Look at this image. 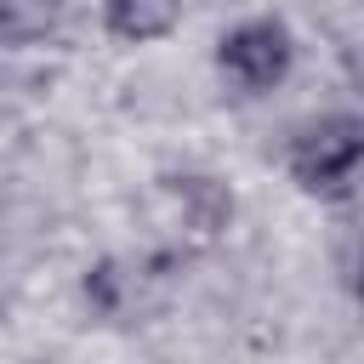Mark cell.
<instances>
[{
  "instance_id": "obj_1",
  "label": "cell",
  "mask_w": 364,
  "mask_h": 364,
  "mask_svg": "<svg viewBox=\"0 0 364 364\" xmlns=\"http://www.w3.org/2000/svg\"><path fill=\"white\" fill-rule=\"evenodd\" d=\"M358 159H364V119L358 114H318L307 119L290 148H284V171L301 193L313 199H341L353 193V176H358Z\"/></svg>"
},
{
  "instance_id": "obj_2",
  "label": "cell",
  "mask_w": 364,
  "mask_h": 364,
  "mask_svg": "<svg viewBox=\"0 0 364 364\" xmlns=\"http://www.w3.org/2000/svg\"><path fill=\"white\" fill-rule=\"evenodd\" d=\"M296 68V34L284 17H245L216 40V74L245 91V97H267L273 85H284Z\"/></svg>"
},
{
  "instance_id": "obj_3",
  "label": "cell",
  "mask_w": 364,
  "mask_h": 364,
  "mask_svg": "<svg viewBox=\"0 0 364 364\" xmlns=\"http://www.w3.org/2000/svg\"><path fill=\"white\" fill-rule=\"evenodd\" d=\"M159 205H165V228L188 245H216L233 222V193L216 176H199V171L159 176Z\"/></svg>"
},
{
  "instance_id": "obj_4",
  "label": "cell",
  "mask_w": 364,
  "mask_h": 364,
  "mask_svg": "<svg viewBox=\"0 0 364 364\" xmlns=\"http://www.w3.org/2000/svg\"><path fill=\"white\" fill-rule=\"evenodd\" d=\"M102 28L119 46H154L182 28V0H102Z\"/></svg>"
},
{
  "instance_id": "obj_5",
  "label": "cell",
  "mask_w": 364,
  "mask_h": 364,
  "mask_svg": "<svg viewBox=\"0 0 364 364\" xmlns=\"http://www.w3.org/2000/svg\"><path fill=\"white\" fill-rule=\"evenodd\" d=\"M68 0H0V46H34L57 34Z\"/></svg>"
},
{
  "instance_id": "obj_6",
  "label": "cell",
  "mask_w": 364,
  "mask_h": 364,
  "mask_svg": "<svg viewBox=\"0 0 364 364\" xmlns=\"http://www.w3.org/2000/svg\"><path fill=\"white\" fill-rule=\"evenodd\" d=\"M85 301L102 313V318H125L131 313V267L125 262H97L91 273H85Z\"/></svg>"
}]
</instances>
